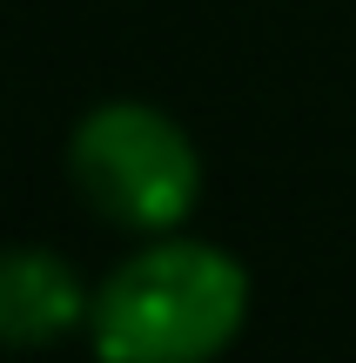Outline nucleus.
Returning a JSON list of instances; mask_svg holds the SVG:
<instances>
[{
    "mask_svg": "<svg viewBox=\"0 0 356 363\" xmlns=\"http://www.w3.org/2000/svg\"><path fill=\"white\" fill-rule=\"evenodd\" d=\"M249 269L202 235H148L94 283V363H215L249 323Z\"/></svg>",
    "mask_w": 356,
    "mask_h": 363,
    "instance_id": "obj_1",
    "label": "nucleus"
},
{
    "mask_svg": "<svg viewBox=\"0 0 356 363\" xmlns=\"http://www.w3.org/2000/svg\"><path fill=\"white\" fill-rule=\"evenodd\" d=\"M94 289L81 283V269L54 249L13 242L0 249V343L7 350H47V343L88 330Z\"/></svg>",
    "mask_w": 356,
    "mask_h": 363,
    "instance_id": "obj_3",
    "label": "nucleus"
},
{
    "mask_svg": "<svg viewBox=\"0 0 356 363\" xmlns=\"http://www.w3.org/2000/svg\"><path fill=\"white\" fill-rule=\"evenodd\" d=\"M74 195L128 235H168L202 202V148L155 101H101L67 135Z\"/></svg>",
    "mask_w": 356,
    "mask_h": 363,
    "instance_id": "obj_2",
    "label": "nucleus"
}]
</instances>
